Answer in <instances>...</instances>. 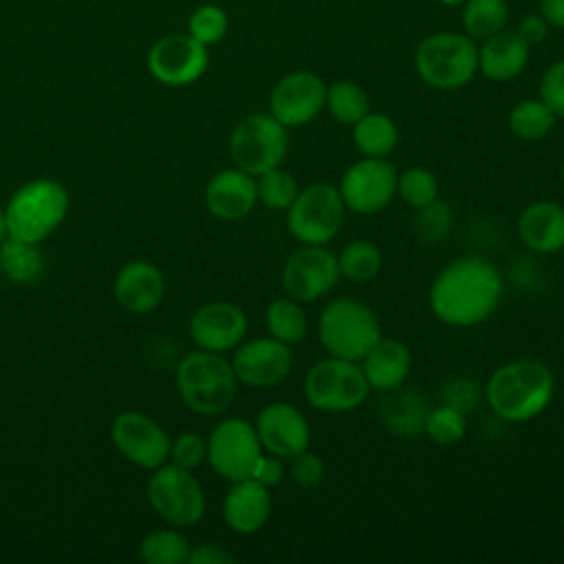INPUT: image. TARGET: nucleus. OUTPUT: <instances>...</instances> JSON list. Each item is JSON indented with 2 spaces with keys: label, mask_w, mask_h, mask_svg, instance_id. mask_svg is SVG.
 <instances>
[{
  "label": "nucleus",
  "mask_w": 564,
  "mask_h": 564,
  "mask_svg": "<svg viewBox=\"0 0 564 564\" xmlns=\"http://www.w3.org/2000/svg\"><path fill=\"white\" fill-rule=\"evenodd\" d=\"M502 297V278L482 256H463L445 264L430 286L434 315L449 326L482 324Z\"/></svg>",
  "instance_id": "1"
},
{
  "label": "nucleus",
  "mask_w": 564,
  "mask_h": 564,
  "mask_svg": "<svg viewBox=\"0 0 564 564\" xmlns=\"http://www.w3.org/2000/svg\"><path fill=\"white\" fill-rule=\"evenodd\" d=\"M555 394L551 368L538 359H516L496 368L485 386L489 408L509 423H524L546 410Z\"/></svg>",
  "instance_id": "2"
},
{
  "label": "nucleus",
  "mask_w": 564,
  "mask_h": 564,
  "mask_svg": "<svg viewBox=\"0 0 564 564\" xmlns=\"http://www.w3.org/2000/svg\"><path fill=\"white\" fill-rule=\"evenodd\" d=\"M236 372L220 352L196 350L181 359L176 388L185 405L203 416L223 414L236 397Z\"/></svg>",
  "instance_id": "3"
},
{
  "label": "nucleus",
  "mask_w": 564,
  "mask_h": 564,
  "mask_svg": "<svg viewBox=\"0 0 564 564\" xmlns=\"http://www.w3.org/2000/svg\"><path fill=\"white\" fill-rule=\"evenodd\" d=\"M68 212V192L51 178H35L13 192L4 207L7 236L42 242L51 236Z\"/></svg>",
  "instance_id": "4"
},
{
  "label": "nucleus",
  "mask_w": 564,
  "mask_h": 564,
  "mask_svg": "<svg viewBox=\"0 0 564 564\" xmlns=\"http://www.w3.org/2000/svg\"><path fill=\"white\" fill-rule=\"evenodd\" d=\"M317 335L328 355L361 361L381 337V326L366 302L357 297H335L319 313Z\"/></svg>",
  "instance_id": "5"
},
{
  "label": "nucleus",
  "mask_w": 564,
  "mask_h": 564,
  "mask_svg": "<svg viewBox=\"0 0 564 564\" xmlns=\"http://www.w3.org/2000/svg\"><path fill=\"white\" fill-rule=\"evenodd\" d=\"M414 68L432 88H463L478 70V46L467 33H432L416 46Z\"/></svg>",
  "instance_id": "6"
},
{
  "label": "nucleus",
  "mask_w": 564,
  "mask_h": 564,
  "mask_svg": "<svg viewBox=\"0 0 564 564\" xmlns=\"http://www.w3.org/2000/svg\"><path fill=\"white\" fill-rule=\"evenodd\" d=\"M370 394L359 361H348L328 355L313 364L304 377V397L319 412H350Z\"/></svg>",
  "instance_id": "7"
},
{
  "label": "nucleus",
  "mask_w": 564,
  "mask_h": 564,
  "mask_svg": "<svg viewBox=\"0 0 564 564\" xmlns=\"http://www.w3.org/2000/svg\"><path fill=\"white\" fill-rule=\"evenodd\" d=\"M346 205L337 187L313 183L297 192L286 209L289 234L302 245H328L341 229Z\"/></svg>",
  "instance_id": "8"
},
{
  "label": "nucleus",
  "mask_w": 564,
  "mask_h": 564,
  "mask_svg": "<svg viewBox=\"0 0 564 564\" xmlns=\"http://www.w3.org/2000/svg\"><path fill=\"white\" fill-rule=\"evenodd\" d=\"M286 128L269 112H256L240 119L229 137V154L236 167L260 176L278 167L286 154Z\"/></svg>",
  "instance_id": "9"
},
{
  "label": "nucleus",
  "mask_w": 564,
  "mask_h": 564,
  "mask_svg": "<svg viewBox=\"0 0 564 564\" xmlns=\"http://www.w3.org/2000/svg\"><path fill=\"white\" fill-rule=\"evenodd\" d=\"M262 456V443L256 425L247 419H225L207 438V460L212 469L229 482L251 478Z\"/></svg>",
  "instance_id": "10"
},
{
  "label": "nucleus",
  "mask_w": 564,
  "mask_h": 564,
  "mask_svg": "<svg viewBox=\"0 0 564 564\" xmlns=\"http://www.w3.org/2000/svg\"><path fill=\"white\" fill-rule=\"evenodd\" d=\"M148 500L152 509L172 527L196 524L205 513V494L189 469L161 465L148 480Z\"/></svg>",
  "instance_id": "11"
},
{
  "label": "nucleus",
  "mask_w": 564,
  "mask_h": 564,
  "mask_svg": "<svg viewBox=\"0 0 564 564\" xmlns=\"http://www.w3.org/2000/svg\"><path fill=\"white\" fill-rule=\"evenodd\" d=\"M397 176L390 161L366 156L344 172L337 189L346 209L370 216L390 205L397 194Z\"/></svg>",
  "instance_id": "12"
},
{
  "label": "nucleus",
  "mask_w": 564,
  "mask_h": 564,
  "mask_svg": "<svg viewBox=\"0 0 564 564\" xmlns=\"http://www.w3.org/2000/svg\"><path fill=\"white\" fill-rule=\"evenodd\" d=\"M337 256L324 245H302L282 267V286L297 302H315L339 282Z\"/></svg>",
  "instance_id": "13"
},
{
  "label": "nucleus",
  "mask_w": 564,
  "mask_h": 564,
  "mask_svg": "<svg viewBox=\"0 0 564 564\" xmlns=\"http://www.w3.org/2000/svg\"><path fill=\"white\" fill-rule=\"evenodd\" d=\"M207 66V46L189 33L165 35L148 51V70L159 84L165 86H189L205 75Z\"/></svg>",
  "instance_id": "14"
},
{
  "label": "nucleus",
  "mask_w": 564,
  "mask_h": 564,
  "mask_svg": "<svg viewBox=\"0 0 564 564\" xmlns=\"http://www.w3.org/2000/svg\"><path fill=\"white\" fill-rule=\"evenodd\" d=\"M115 447L137 467L156 469L170 458L167 432L141 412H121L110 425Z\"/></svg>",
  "instance_id": "15"
},
{
  "label": "nucleus",
  "mask_w": 564,
  "mask_h": 564,
  "mask_svg": "<svg viewBox=\"0 0 564 564\" xmlns=\"http://www.w3.org/2000/svg\"><path fill=\"white\" fill-rule=\"evenodd\" d=\"M326 106V84L311 70L284 75L271 90L269 110L284 128H300L313 121Z\"/></svg>",
  "instance_id": "16"
},
{
  "label": "nucleus",
  "mask_w": 564,
  "mask_h": 564,
  "mask_svg": "<svg viewBox=\"0 0 564 564\" xmlns=\"http://www.w3.org/2000/svg\"><path fill=\"white\" fill-rule=\"evenodd\" d=\"M236 379L251 388H273L282 383L293 368V350L275 337H256L236 346L231 357Z\"/></svg>",
  "instance_id": "17"
},
{
  "label": "nucleus",
  "mask_w": 564,
  "mask_h": 564,
  "mask_svg": "<svg viewBox=\"0 0 564 564\" xmlns=\"http://www.w3.org/2000/svg\"><path fill=\"white\" fill-rule=\"evenodd\" d=\"M256 432L262 449L278 458H293L304 452L311 441V427L302 410L286 401L264 405L256 416Z\"/></svg>",
  "instance_id": "18"
},
{
  "label": "nucleus",
  "mask_w": 564,
  "mask_h": 564,
  "mask_svg": "<svg viewBox=\"0 0 564 564\" xmlns=\"http://www.w3.org/2000/svg\"><path fill=\"white\" fill-rule=\"evenodd\" d=\"M247 315L231 302H209L189 319V337L200 350L225 352L236 348L247 335Z\"/></svg>",
  "instance_id": "19"
},
{
  "label": "nucleus",
  "mask_w": 564,
  "mask_h": 564,
  "mask_svg": "<svg viewBox=\"0 0 564 564\" xmlns=\"http://www.w3.org/2000/svg\"><path fill=\"white\" fill-rule=\"evenodd\" d=\"M256 203V178L240 167L220 170L205 187V205L220 220H240L253 212Z\"/></svg>",
  "instance_id": "20"
},
{
  "label": "nucleus",
  "mask_w": 564,
  "mask_h": 564,
  "mask_svg": "<svg viewBox=\"0 0 564 564\" xmlns=\"http://www.w3.org/2000/svg\"><path fill=\"white\" fill-rule=\"evenodd\" d=\"M273 509L271 491L256 478H242L231 482L223 500V518L231 531L249 535L260 531Z\"/></svg>",
  "instance_id": "21"
},
{
  "label": "nucleus",
  "mask_w": 564,
  "mask_h": 564,
  "mask_svg": "<svg viewBox=\"0 0 564 564\" xmlns=\"http://www.w3.org/2000/svg\"><path fill=\"white\" fill-rule=\"evenodd\" d=\"M165 293V280L159 267L145 260L128 262L115 278V297L130 313L154 311Z\"/></svg>",
  "instance_id": "22"
},
{
  "label": "nucleus",
  "mask_w": 564,
  "mask_h": 564,
  "mask_svg": "<svg viewBox=\"0 0 564 564\" xmlns=\"http://www.w3.org/2000/svg\"><path fill=\"white\" fill-rule=\"evenodd\" d=\"M370 390L390 392L401 388L410 375L412 355L408 346L392 337H379L359 361Z\"/></svg>",
  "instance_id": "23"
},
{
  "label": "nucleus",
  "mask_w": 564,
  "mask_h": 564,
  "mask_svg": "<svg viewBox=\"0 0 564 564\" xmlns=\"http://www.w3.org/2000/svg\"><path fill=\"white\" fill-rule=\"evenodd\" d=\"M520 240L535 253L564 249V207L555 200H533L518 218Z\"/></svg>",
  "instance_id": "24"
},
{
  "label": "nucleus",
  "mask_w": 564,
  "mask_h": 564,
  "mask_svg": "<svg viewBox=\"0 0 564 564\" xmlns=\"http://www.w3.org/2000/svg\"><path fill=\"white\" fill-rule=\"evenodd\" d=\"M529 44L516 31H498L478 48V70L491 82L518 77L529 62Z\"/></svg>",
  "instance_id": "25"
},
{
  "label": "nucleus",
  "mask_w": 564,
  "mask_h": 564,
  "mask_svg": "<svg viewBox=\"0 0 564 564\" xmlns=\"http://www.w3.org/2000/svg\"><path fill=\"white\" fill-rule=\"evenodd\" d=\"M352 141L364 156L386 159L399 143V130L388 115L366 112L352 123Z\"/></svg>",
  "instance_id": "26"
},
{
  "label": "nucleus",
  "mask_w": 564,
  "mask_h": 564,
  "mask_svg": "<svg viewBox=\"0 0 564 564\" xmlns=\"http://www.w3.org/2000/svg\"><path fill=\"white\" fill-rule=\"evenodd\" d=\"M0 269L15 284L33 282L44 269V258L37 242L18 240L11 236L4 238L0 242Z\"/></svg>",
  "instance_id": "27"
},
{
  "label": "nucleus",
  "mask_w": 564,
  "mask_h": 564,
  "mask_svg": "<svg viewBox=\"0 0 564 564\" xmlns=\"http://www.w3.org/2000/svg\"><path fill=\"white\" fill-rule=\"evenodd\" d=\"M264 322H267L269 335L289 344V346L300 344L306 335V328H308V319H306V313L302 308V302H297L289 295L280 297V300H273L267 306Z\"/></svg>",
  "instance_id": "28"
},
{
  "label": "nucleus",
  "mask_w": 564,
  "mask_h": 564,
  "mask_svg": "<svg viewBox=\"0 0 564 564\" xmlns=\"http://www.w3.org/2000/svg\"><path fill=\"white\" fill-rule=\"evenodd\" d=\"M507 0H465L463 29L471 40H487L507 24Z\"/></svg>",
  "instance_id": "29"
},
{
  "label": "nucleus",
  "mask_w": 564,
  "mask_h": 564,
  "mask_svg": "<svg viewBox=\"0 0 564 564\" xmlns=\"http://www.w3.org/2000/svg\"><path fill=\"white\" fill-rule=\"evenodd\" d=\"M553 126L555 115L542 99H522L509 112V128L522 141H540Z\"/></svg>",
  "instance_id": "30"
},
{
  "label": "nucleus",
  "mask_w": 564,
  "mask_h": 564,
  "mask_svg": "<svg viewBox=\"0 0 564 564\" xmlns=\"http://www.w3.org/2000/svg\"><path fill=\"white\" fill-rule=\"evenodd\" d=\"M326 108L335 121L352 126L370 112V99L359 84L344 79L326 86Z\"/></svg>",
  "instance_id": "31"
},
{
  "label": "nucleus",
  "mask_w": 564,
  "mask_h": 564,
  "mask_svg": "<svg viewBox=\"0 0 564 564\" xmlns=\"http://www.w3.org/2000/svg\"><path fill=\"white\" fill-rule=\"evenodd\" d=\"M339 273L350 282H370L381 271V251L372 240H350L337 256Z\"/></svg>",
  "instance_id": "32"
},
{
  "label": "nucleus",
  "mask_w": 564,
  "mask_h": 564,
  "mask_svg": "<svg viewBox=\"0 0 564 564\" xmlns=\"http://www.w3.org/2000/svg\"><path fill=\"white\" fill-rule=\"evenodd\" d=\"M397 390L399 388H394V392ZM425 414H427L425 401L416 392H397L386 401V408H383V421L397 434L423 432Z\"/></svg>",
  "instance_id": "33"
},
{
  "label": "nucleus",
  "mask_w": 564,
  "mask_h": 564,
  "mask_svg": "<svg viewBox=\"0 0 564 564\" xmlns=\"http://www.w3.org/2000/svg\"><path fill=\"white\" fill-rule=\"evenodd\" d=\"M189 542L172 529H159L141 540L139 555L148 564H183L189 557Z\"/></svg>",
  "instance_id": "34"
},
{
  "label": "nucleus",
  "mask_w": 564,
  "mask_h": 564,
  "mask_svg": "<svg viewBox=\"0 0 564 564\" xmlns=\"http://www.w3.org/2000/svg\"><path fill=\"white\" fill-rule=\"evenodd\" d=\"M423 432L436 443V445H456L463 441L467 432V421L465 412L449 403H441L425 414Z\"/></svg>",
  "instance_id": "35"
},
{
  "label": "nucleus",
  "mask_w": 564,
  "mask_h": 564,
  "mask_svg": "<svg viewBox=\"0 0 564 564\" xmlns=\"http://www.w3.org/2000/svg\"><path fill=\"white\" fill-rule=\"evenodd\" d=\"M256 187H258V200L264 207L275 212H286L300 192L293 174L282 170L280 165L260 174Z\"/></svg>",
  "instance_id": "36"
},
{
  "label": "nucleus",
  "mask_w": 564,
  "mask_h": 564,
  "mask_svg": "<svg viewBox=\"0 0 564 564\" xmlns=\"http://www.w3.org/2000/svg\"><path fill=\"white\" fill-rule=\"evenodd\" d=\"M397 194L405 205L419 209L438 198V181L427 167H408L397 176Z\"/></svg>",
  "instance_id": "37"
},
{
  "label": "nucleus",
  "mask_w": 564,
  "mask_h": 564,
  "mask_svg": "<svg viewBox=\"0 0 564 564\" xmlns=\"http://www.w3.org/2000/svg\"><path fill=\"white\" fill-rule=\"evenodd\" d=\"M229 29V18L218 4H200L192 11L187 20V33L200 44L212 46L225 37Z\"/></svg>",
  "instance_id": "38"
},
{
  "label": "nucleus",
  "mask_w": 564,
  "mask_h": 564,
  "mask_svg": "<svg viewBox=\"0 0 564 564\" xmlns=\"http://www.w3.org/2000/svg\"><path fill=\"white\" fill-rule=\"evenodd\" d=\"M416 234L427 242H441L452 231V209L445 200L434 198L432 203L416 209L414 216Z\"/></svg>",
  "instance_id": "39"
},
{
  "label": "nucleus",
  "mask_w": 564,
  "mask_h": 564,
  "mask_svg": "<svg viewBox=\"0 0 564 564\" xmlns=\"http://www.w3.org/2000/svg\"><path fill=\"white\" fill-rule=\"evenodd\" d=\"M170 458L178 467L194 469L207 458V441L194 432H185L176 441H172Z\"/></svg>",
  "instance_id": "40"
},
{
  "label": "nucleus",
  "mask_w": 564,
  "mask_h": 564,
  "mask_svg": "<svg viewBox=\"0 0 564 564\" xmlns=\"http://www.w3.org/2000/svg\"><path fill=\"white\" fill-rule=\"evenodd\" d=\"M289 460H291V478L295 485L308 489V487H315L322 482V478L326 474V465L319 454L308 452V447H306L304 452L295 454Z\"/></svg>",
  "instance_id": "41"
},
{
  "label": "nucleus",
  "mask_w": 564,
  "mask_h": 564,
  "mask_svg": "<svg viewBox=\"0 0 564 564\" xmlns=\"http://www.w3.org/2000/svg\"><path fill=\"white\" fill-rule=\"evenodd\" d=\"M540 99L553 110L555 117H564V59L553 62L540 82Z\"/></svg>",
  "instance_id": "42"
},
{
  "label": "nucleus",
  "mask_w": 564,
  "mask_h": 564,
  "mask_svg": "<svg viewBox=\"0 0 564 564\" xmlns=\"http://www.w3.org/2000/svg\"><path fill=\"white\" fill-rule=\"evenodd\" d=\"M454 408H458L460 412L474 410V405L478 403V386L469 379H454L447 383L445 388V401Z\"/></svg>",
  "instance_id": "43"
},
{
  "label": "nucleus",
  "mask_w": 564,
  "mask_h": 564,
  "mask_svg": "<svg viewBox=\"0 0 564 564\" xmlns=\"http://www.w3.org/2000/svg\"><path fill=\"white\" fill-rule=\"evenodd\" d=\"M258 482H262L264 487H275L282 482L284 478V465H282V458L269 454V456H262L253 469V476Z\"/></svg>",
  "instance_id": "44"
},
{
  "label": "nucleus",
  "mask_w": 564,
  "mask_h": 564,
  "mask_svg": "<svg viewBox=\"0 0 564 564\" xmlns=\"http://www.w3.org/2000/svg\"><path fill=\"white\" fill-rule=\"evenodd\" d=\"M516 33H518L529 46H533V44H540V42L546 40V35H549V22H546L542 15H538V13H531V15H524V18L520 20Z\"/></svg>",
  "instance_id": "45"
},
{
  "label": "nucleus",
  "mask_w": 564,
  "mask_h": 564,
  "mask_svg": "<svg viewBox=\"0 0 564 564\" xmlns=\"http://www.w3.org/2000/svg\"><path fill=\"white\" fill-rule=\"evenodd\" d=\"M187 562L189 564H229L234 562V555L216 544H198L196 549L189 551Z\"/></svg>",
  "instance_id": "46"
},
{
  "label": "nucleus",
  "mask_w": 564,
  "mask_h": 564,
  "mask_svg": "<svg viewBox=\"0 0 564 564\" xmlns=\"http://www.w3.org/2000/svg\"><path fill=\"white\" fill-rule=\"evenodd\" d=\"M540 15L549 22V26L564 29V0H538Z\"/></svg>",
  "instance_id": "47"
},
{
  "label": "nucleus",
  "mask_w": 564,
  "mask_h": 564,
  "mask_svg": "<svg viewBox=\"0 0 564 564\" xmlns=\"http://www.w3.org/2000/svg\"><path fill=\"white\" fill-rule=\"evenodd\" d=\"M7 238V223H4V209H0V242Z\"/></svg>",
  "instance_id": "48"
},
{
  "label": "nucleus",
  "mask_w": 564,
  "mask_h": 564,
  "mask_svg": "<svg viewBox=\"0 0 564 564\" xmlns=\"http://www.w3.org/2000/svg\"><path fill=\"white\" fill-rule=\"evenodd\" d=\"M438 2H443V4H447V7H458V4H463L465 0H438Z\"/></svg>",
  "instance_id": "49"
},
{
  "label": "nucleus",
  "mask_w": 564,
  "mask_h": 564,
  "mask_svg": "<svg viewBox=\"0 0 564 564\" xmlns=\"http://www.w3.org/2000/svg\"><path fill=\"white\" fill-rule=\"evenodd\" d=\"M562 181H564V165H562Z\"/></svg>",
  "instance_id": "50"
}]
</instances>
